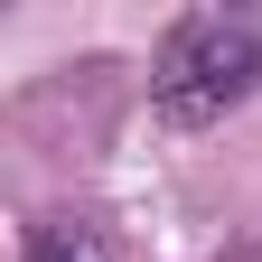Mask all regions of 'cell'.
Wrapping results in <instances>:
<instances>
[{
    "instance_id": "1",
    "label": "cell",
    "mask_w": 262,
    "mask_h": 262,
    "mask_svg": "<svg viewBox=\"0 0 262 262\" xmlns=\"http://www.w3.org/2000/svg\"><path fill=\"white\" fill-rule=\"evenodd\" d=\"M253 84H262V28L234 19V10L178 19L169 38H159V56H150V103H159V122H178V131L225 122Z\"/></svg>"
}]
</instances>
